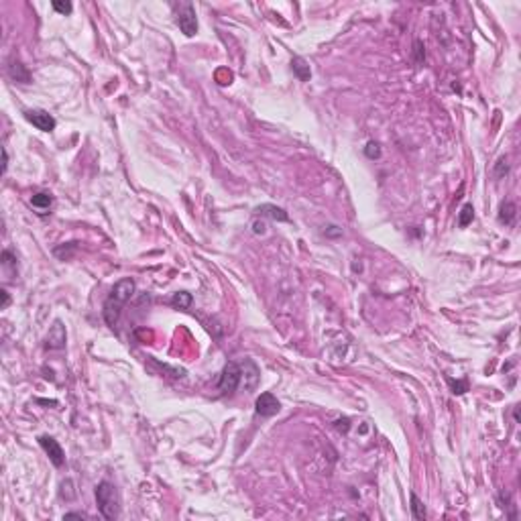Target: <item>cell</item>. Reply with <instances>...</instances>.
I'll return each mask as SVG.
<instances>
[{
  "label": "cell",
  "instance_id": "1",
  "mask_svg": "<svg viewBox=\"0 0 521 521\" xmlns=\"http://www.w3.org/2000/svg\"><path fill=\"white\" fill-rule=\"evenodd\" d=\"M96 503H98V509L102 513L104 519H116L120 515V495H118V489L108 483V481H102L98 487H96Z\"/></svg>",
  "mask_w": 521,
  "mask_h": 521
},
{
  "label": "cell",
  "instance_id": "2",
  "mask_svg": "<svg viewBox=\"0 0 521 521\" xmlns=\"http://www.w3.org/2000/svg\"><path fill=\"white\" fill-rule=\"evenodd\" d=\"M242 383V364L238 362H228L220 373V381H218V389L224 395H230L238 389V385Z\"/></svg>",
  "mask_w": 521,
  "mask_h": 521
},
{
  "label": "cell",
  "instance_id": "3",
  "mask_svg": "<svg viewBox=\"0 0 521 521\" xmlns=\"http://www.w3.org/2000/svg\"><path fill=\"white\" fill-rule=\"evenodd\" d=\"M177 25L181 29V33L185 37H193L198 33V19H196V11L189 3L181 5L177 11Z\"/></svg>",
  "mask_w": 521,
  "mask_h": 521
},
{
  "label": "cell",
  "instance_id": "4",
  "mask_svg": "<svg viewBox=\"0 0 521 521\" xmlns=\"http://www.w3.org/2000/svg\"><path fill=\"white\" fill-rule=\"evenodd\" d=\"M25 118L35 126V128H39V131H43V133H51L55 128V118L51 116L47 110H41V108H29V110H25Z\"/></svg>",
  "mask_w": 521,
  "mask_h": 521
},
{
  "label": "cell",
  "instance_id": "5",
  "mask_svg": "<svg viewBox=\"0 0 521 521\" xmlns=\"http://www.w3.org/2000/svg\"><path fill=\"white\" fill-rule=\"evenodd\" d=\"M39 444H41V448L47 452L49 460L53 462L57 468L66 464V454H63V448L59 446V442H57L55 438H51V436H41V438H39Z\"/></svg>",
  "mask_w": 521,
  "mask_h": 521
},
{
  "label": "cell",
  "instance_id": "6",
  "mask_svg": "<svg viewBox=\"0 0 521 521\" xmlns=\"http://www.w3.org/2000/svg\"><path fill=\"white\" fill-rule=\"evenodd\" d=\"M279 409H281V403L273 393H260L254 401V411L258 415H263V418H271Z\"/></svg>",
  "mask_w": 521,
  "mask_h": 521
},
{
  "label": "cell",
  "instance_id": "7",
  "mask_svg": "<svg viewBox=\"0 0 521 521\" xmlns=\"http://www.w3.org/2000/svg\"><path fill=\"white\" fill-rule=\"evenodd\" d=\"M135 289H137V285H135V281H133L131 277L120 279V281L112 287V291H110V297H108V299H112V301H116V303L124 305V303H126V301H131V297L135 295Z\"/></svg>",
  "mask_w": 521,
  "mask_h": 521
},
{
  "label": "cell",
  "instance_id": "8",
  "mask_svg": "<svg viewBox=\"0 0 521 521\" xmlns=\"http://www.w3.org/2000/svg\"><path fill=\"white\" fill-rule=\"evenodd\" d=\"M66 326L57 320L53 326L49 328V332H47V348H51V350H61L63 346H66Z\"/></svg>",
  "mask_w": 521,
  "mask_h": 521
},
{
  "label": "cell",
  "instance_id": "9",
  "mask_svg": "<svg viewBox=\"0 0 521 521\" xmlns=\"http://www.w3.org/2000/svg\"><path fill=\"white\" fill-rule=\"evenodd\" d=\"M9 74L15 82H21V84H31V74L27 72V68L21 63V61H13L9 66Z\"/></svg>",
  "mask_w": 521,
  "mask_h": 521
},
{
  "label": "cell",
  "instance_id": "10",
  "mask_svg": "<svg viewBox=\"0 0 521 521\" xmlns=\"http://www.w3.org/2000/svg\"><path fill=\"white\" fill-rule=\"evenodd\" d=\"M256 212H258V214H267V216H271L273 220H281V222H287V220H289V216L285 214L283 208H277V206H271V204H265V206L256 208Z\"/></svg>",
  "mask_w": 521,
  "mask_h": 521
},
{
  "label": "cell",
  "instance_id": "11",
  "mask_svg": "<svg viewBox=\"0 0 521 521\" xmlns=\"http://www.w3.org/2000/svg\"><path fill=\"white\" fill-rule=\"evenodd\" d=\"M291 68H293L295 76H297L301 82H307V80L311 78V70H309V66H307V61H305V59H301V57H293V59H291Z\"/></svg>",
  "mask_w": 521,
  "mask_h": 521
},
{
  "label": "cell",
  "instance_id": "12",
  "mask_svg": "<svg viewBox=\"0 0 521 521\" xmlns=\"http://www.w3.org/2000/svg\"><path fill=\"white\" fill-rule=\"evenodd\" d=\"M31 204L37 208V210H49L51 204H53V198H51V193H47V191H37V193H33Z\"/></svg>",
  "mask_w": 521,
  "mask_h": 521
},
{
  "label": "cell",
  "instance_id": "13",
  "mask_svg": "<svg viewBox=\"0 0 521 521\" xmlns=\"http://www.w3.org/2000/svg\"><path fill=\"white\" fill-rule=\"evenodd\" d=\"M499 220L505 222V224H513V220H515V204H511V202H503L501 204Z\"/></svg>",
  "mask_w": 521,
  "mask_h": 521
},
{
  "label": "cell",
  "instance_id": "14",
  "mask_svg": "<svg viewBox=\"0 0 521 521\" xmlns=\"http://www.w3.org/2000/svg\"><path fill=\"white\" fill-rule=\"evenodd\" d=\"M171 305L177 307V309H187L191 305V295L185 293V291H179V293H175L171 297Z\"/></svg>",
  "mask_w": 521,
  "mask_h": 521
},
{
  "label": "cell",
  "instance_id": "15",
  "mask_svg": "<svg viewBox=\"0 0 521 521\" xmlns=\"http://www.w3.org/2000/svg\"><path fill=\"white\" fill-rule=\"evenodd\" d=\"M411 511H413L415 519H426V509H424V503L420 501L418 495H411Z\"/></svg>",
  "mask_w": 521,
  "mask_h": 521
},
{
  "label": "cell",
  "instance_id": "16",
  "mask_svg": "<svg viewBox=\"0 0 521 521\" xmlns=\"http://www.w3.org/2000/svg\"><path fill=\"white\" fill-rule=\"evenodd\" d=\"M473 218H475V210H473V206H471V204H466V206L462 208V212H460L458 224H460V226H468V224L473 222Z\"/></svg>",
  "mask_w": 521,
  "mask_h": 521
},
{
  "label": "cell",
  "instance_id": "17",
  "mask_svg": "<svg viewBox=\"0 0 521 521\" xmlns=\"http://www.w3.org/2000/svg\"><path fill=\"white\" fill-rule=\"evenodd\" d=\"M51 7H53L59 15H72V11H74V7H72V3H63V0H53V3H51Z\"/></svg>",
  "mask_w": 521,
  "mask_h": 521
},
{
  "label": "cell",
  "instance_id": "18",
  "mask_svg": "<svg viewBox=\"0 0 521 521\" xmlns=\"http://www.w3.org/2000/svg\"><path fill=\"white\" fill-rule=\"evenodd\" d=\"M448 383H450V387H452V393H454V395H462V393H466V391H468L466 381H452V379H448Z\"/></svg>",
  "mask_w": 521,
  "mask_h": 521
},
{
  "label": "cell",
  "instance_id": "19",
  "mask_svg": "<svg viewBox=\"0 0 521 521\" xmlns=\"http://www.w3.org/2000/svg\"><path fill=\"white\" fill-rule=\"evenodd\" d=\"M367 155H369L371 159L379 157V155H381V149H379V145H377V143H369V145H367Z\"/></svg>",
  "mask_w": 521,
  "mask_h": 521
},
{
  "label": "cell",
  "instance_id": "20",
  "mask_svg": "<svg viewBox=\"0 0 521 521\" xmlns=\"http://www.w3.org/2000/svg\"><path fill=\"white\" fill-rule=\"evenodd\" d=\"M3 265H5V267L17 265V258L13 256V252H11V250H5V252H3Z\"/></svg>",
  "mask_w": 521,
  "mask_h": 521
},
{
  "label": "cell",
  "instance_id": "21",
  "mask_svg": "<svg viewBox=\"0 0 521 521\" xmlns=\"http://www.w3.org/2000/svg\"><path fill=\"white\" fill-rule=\"evenodd\" d=\"M507 169H509V167H507V159H505V157H501V159H499V163H497L495 175H497V177H501L503 173H507Z\"/></svg>",
  "mask_w": 521,
  "mask_h": 521
},
{
  "label": "cell",
  "instance_id": "22",
  "mask_svg": "<svg viewBox=\"0 0 521 521\" xmlns=\"http://www.w3.org/2000/svg\"><path fill=\"white\" fill-rule=\"evenodd\" d=\"M7 169H9V153L7 149H3V173H7Z\"/></svg>",
  "mask_w": 521,
  "mask_h": 521
},
{
  "label": "cell",
  "instance_id": "23",
  "mask_svg": "<svg viewBox=\"0 0 521 521\" xmlns=\"http://www.w3.org/2000/svg\"><path fill=\"white\" fill-rule=\"evenodd\" d=\"M0 293H3V309H5V307H9V303H11V297H9V291H7V289H3Z\"/></svg>",
  "mask_w": 521,
  "mask_h": 521
},
{
  "label": "cell",
  "instance_id": "24",
  "mask_svg": "<svg viewBox=\"0 0 521 521\" xmlns=\"http://www.w3.org/2000/svg\"><path fill=\"white\" fill-rule=\"evenodd\" d=\"M254 232H256V234H258V232H265V224H263V222H260V224L254 222Z\"/></svg>",
  "mask_w": 521,
  "mask_h": 521
}]
</instances>
